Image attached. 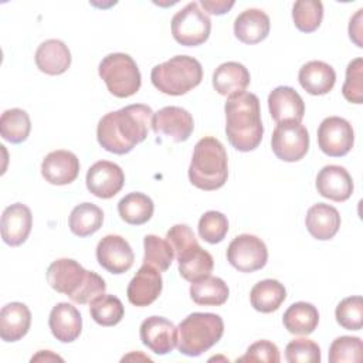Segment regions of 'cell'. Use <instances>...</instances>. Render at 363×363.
I'll list each match as a JSON object with an SVG mask.
<instances>
[{"label": "cell", "instance_id": "cell-1", "mask_svg": "<svg viewBox=\"0 0 363 363\" xmlns=\"http://www.w3.org/2000/svg\"><path fill=\"white\" fill-rule=\"evenodd\" d=\"M153 111L145 104H133L102 116L96 128L98 143L111 153H129L147 138Z\"/></svg>", "mask_w": 363, "mask_h": 363}, {"label": "cell", "instance_id": "cell-2", "mask_svg": "<svg viewBox=\"0 0 363 363\" xmlns=\"http://www.w3.org/2000/svg\"><path fill=\"white\" fill-rule=\"evenodd\" d=\"M225 135L230 145L240 152L257 149L262 140L259 99L252 92L230 96L224 105Z\"/></svg>", "mask_w": 363, "mask_h": 363}, {"label": "cell", "instance_id": "cell-3", "mask_svg": "<svg viewBox=\"0 0 363 363\" xmlns=\"http://www.w3.org/2000/svg\"><path fill=\"white\" fill-rule=\"evenodd\" d=\"M47 282L54 291L67 295L79 305L89 303L106 289L102 277L94 271H86L71 258L55 259L47 269Z\"/></svg>", "mask_w": 363, "mask_h": 363}, {"label": "cell", "instance_id": "cell-4", "mask_svg": "<svg viewBox=\"0 0 363 363\" xmlns=\"http://www.w3.org/2000/svg\"><path fill=\"white\" fill-rule=\"evenodd\" d=\"M228 177V157L223 143L213 138H201L193 150L189 166L190 183L206 191L223 187Z\"/></svg>", "mask_w": 363, "mask_h": 363}, {"label": "cell", "instance_id": "cell-5", "mask_svg": "<svg viewBox=\"0 0 363 363\" xmlns=\"http://www.w3.org/2000/svg\"><path fill=\"white\" fill-rule=\"evenodd\" d=\"M224 333L220 315L193 312L177 326V349L182 354L196 357L213 347Z\"/></svg>", "mask_w": 363, "mask_h": 363}, {"label": "cell", "instance_id": "cell-6", "mask_svg": "<svg viewBox=\"0 0 363 363\" xmlns=\"http://www.w3.org/2000/svg\"><path fill=\"white\" fill-rule=\"evenodd\" d=\"M152 84L162 94L179 96L196 88L203 79L201 64L190 55H174L157 64L150 72Z\"/></svg>", "mask_w": 363, "mask_h": 363}, {"label": "cell", "instance_id": "cell-7", "mask_svg": "<svg viewBox=\"0 0 363 363\" xmlns=\"http://www.w3.org/2000/svg\"><path fill=\"white\" fill-rule=\"evenodd\" d=\"M98 72L108 91L116 98L135 95L142 84L140 71L135 60L125 52H112L104 57Z\"/></svg>", "mask_w": 363, "mask_h": 363}, {"label": "cell", "instance_id": "cell-8", "mask_svg": "<svg viewBox=\"0 0 363 363\" xmlns=\"http://www.w3.org/2000/svg\"><path fill=\"white\" fill-rule=\"evenodd\" d=\"M211 31L210 17L199 7L197 1L186 4L172 18L173 38L186 47H196L207 41Z\"/></svg>", "mask_w": 363, "mask_h": 363}, {"label": "cell", "instance_id": "cell-9", "mask_svg": "<svg viewBox=\"0 0 363 363\" xmlns=\"http://www.w3.org/2000/svg\"><path fill=\"white\" fill-rule=\"evenodd\" d=\"M274 155L284 162H298L309 150V133L301 122H281L271 138Z\"/></svg>", "mask_w": 363, "mask_h": 363}, {"label": "cell", "instance_id": "cell-10", "mask_svg": "<svg viewBox=\"0 0 363 363\" xmlns=\"http://www.w3.org/2000/svg\"><path fill=\"white\" fill-rule=\"evenodd\" d=\"M227 259L240 272H254L265 267L268 250L265 242L257 235L241 234L230 242Z\"/></svg>", "mask_w": 363, "mask_h": 363}, {"label": "cell", "instance_id": "cell-11", "mask_svg": "<svg viewBox=\"0 0 363 363\" xmlns=\"http://www.w3.org/2000/svg\"><path fill=\"white\" fill-rule=\"evenodd\" d=\"M354 143L352 125L340 116L325 118L318 128V145L330 157L347 155Z\"/></svg>", "mask_w": 363, "mask_h": 363}, {"label": "cell", "instance_id": "cell-12", "mask_svg": "<svg viewBox=\"0 0 363 363\" xmlns=\"http://www.w3.org/2000/svg\"><path fill=\"white\" fill-rule=\"evenodd\" d=\"M85 183L89 193L95 197L112 199L122 190L125 184V174L116 163L99 160L88 169Z\"/></svg>", "mask_w": 363, "mask_h": 363}, {"label": "cell", "instance_id": "cell-13", "mask_svg": "<svg viewBox=\"0 0 363 363\" xmlns=\"http://www.w3.org/2000/svg\"><path fill=\"white\" fill-rule=\"evenodd\" d=\"M152 129L167 136L176 143L186 142L194 129V121L189 111L180 106H164L153 113Z\"/></svg>", "mask_w": 363, "mask_h": 363}, {"label": "cell", "instance_id": "cell-14", "mask_svg": "<svg viewBox=\"0 0 363 363\" xmlns=\"http://www.w3.org/2000/svg\"><path fill=\"white\" fill-rule=\"evenodd\" d=\"M96 259L104 269L119 275L132 268L135 255L123 237L108 234L96 245Z\"/></svg>", "mask_w": 363, "mask_h": 363}, {"label": "cell", "instance_id": "cell-15", "mask_svg": "<svg viewBox=\"0 0 363 363\" xmlns=\"http://www.w3.org/2000/svg\"><path fill=\"white\" fill-rule=\"evenodd\" d=\"M142 343L156 354H167L177 347V328L163 316H149L140 323Z\"/></svg>", "mask_w": 363, "mask_h": 363}, {"label": "cell", "instance_id": "cell-16", "mask_svg": "<svg viewBox=\"0 0 363 363\" xmlns=\"http://www.w3.org/2000/svg\"><path fill=\"white\" fill-rule=\"evenodd\" d=\"M162 288L163 279L160 271H157L152 265L143 264L130 279L126 295L132 305L143 308L149 306L159 298Z\"/></svg>", "mask_w": 363, "mask_h": 363}, {"label": "cell", "instance_id": "cell-17", "mask_svg": "<svg viewBox=\"0 0 363 363\" xmlns=\"http://www.w3.org/2000/svg\"><path fill=\"white\" fill-rule=\"evenodd\" d=\"M79 173V159L69 150L50 152L41 163L43 177L55 186L72 183Z\"/></svg>", "mask_w": 363, "mask_h": 363}, {"label": "cell", "instance_id": "cell-18", "mask_svg": "<svg viewBox=\"0 0 363 363\" xmlns=\"http://www.w3.org/2000/svg\"><path fill=\"white\" fill-rule=\"evenodd\" d=\"M33 227L31 210L23 203H14L4 208L1 216V238L7 245H21Z\"/></svg>", "mask_w": 363, "mask_h": 363}, {"label": "cell", "instance_id": "cell-19", "mask_svg": "<svg viewBox=\"0 0 363 363\" xmlns=\"http://www.w3.org/2000/svg\"><path fill=\"white\" fill-rule=\"evenodd\" d=\"M316 190L322 197L332 201H346L353 193V180L345 167L328 164L316 176Z\"/></svg>", "mask_w": 363, "mask_h": 363}, {"label": "cell", "instance_id": "cell-20", "mask_svg": "<svg viewBox=\"0 0 363 363\" xmlns=\"http://www.w3.org/2000/svg\"><path fill=\"white\" fill-rule=\"evenodd\" d=\"M271 118L277 122H301L305 113V104L301 95L291 86H277L268 95Z\"/></svg>", "mask_w": 363, "mask_h": 363}, {"label": "cell", "instance_id": "cell-21", "mask_svg": "<svg viewBox=\"0 0 363 363\" xmlns=\"http://www.w3.org/2000/svg\"><path fill=\"white\" fill-rule=\"evenodd\" d=\"M179 274L189 282L200 281L208 277L214 268V259L208 251L201 248L197 241L177 251Z\"/></svg>", "mask_w": 363, "mask_h": 363}, {"label": "cell", "instance_id": "cell-22", "mask_svg": "<svg viewBox=\"0 0 363 363\" xmlns=\"http://www.w3.org/2000/svg\"><path fill=\"white\" fill-rule=\"evenodd\" d=\"M48 326L57 340L62 343H71L81 335L82 318L74 305L68 302H60L50 312Z\"/></svg>", "mask_w": 363, "mask_h": 363}, {"label": "cell", "instance_id": "cell-23", "mask_svg": "<svg viewBox=\"0 0 363 363\" xmlns=\"http://www.w3.org/2000/svg\"><path fill=\"white\" fill-rule=\"evenodd\" d=\"M305 225L309 234L320 241L330 240L340 227L339 211L326 203H316L306 211Z\"/></svg>", "mask_w": 363, "mask_h": 363}, {"label": "cell", "instance_id": "cell-24", "mask_svg": "<svg viewBox=\"0 0 363 363\" xmlns=\"http://www.w3.org/2000/svg\"><path fill=\"white\" fill-rule=\"evenodd\" d=\"M271 21L265 11L247 9L234 20V34L244 44H258L269 34Z\"/></svg>", "mask_w": 363, "mask_h": 363}, {"label": "cell", "instance_id": "cell-25", "mask_svg": "<svg viewBox=\"0 0 363 363\" xmlns=\"http://www.w3.org/2000/svg\"><path fill=\"white\" fill-rule=\"evenodd\" d=\"M35 65L47 75H61L71 65V52L61 40H45L35 51Z\"/></svg>", "mask_w": 363, "mask_h": 363}, {"label": "cell", "instance_id": "cell-26", "mask_svg": "<svg viewBox=\"0 0 363 363\" xmlns=\"http://www.w3.org/2000/svg\"><path fill=\"white\" fill-rule=\"evenodd\" d=\"M251 77L248 69L237 62L227 61L218 65L213 74V86L223 96H234L245 92L250 85Z\"/></svg>", "mask_w": 363, "mask_h": 363}, {"label": "cell", "instance_id": "cell-27", "mask_svg": "<svg viewBox=\"0 0 363 363\" xmlns=\"http://www.w3.org/2000/svg\"><path fill=\"white\" fill-rule=\"evenodd\" d=\"M31 325V312L21 302H10L0 311V337L4 342H17L24 337Z\"/></svg>", "mask_w": 363, "mask_h": 363}, {"label": "cell", "instance_id": "cell-28", "mask_svg": "<svg viewBox=\"0 0 363 363\" xmlns=\"http://www.w3.org/2000/svg\"><path fill=\"white\" fill-rule=\"evenodd\" d=\"M298 81L308 94L325 95L335 86L336 72L323 61H309L301 67Z\"/></svg>", "mask_w": 363, "mask_h": 363}, {"label": "cell", "instance_id": "cell-29", "mask_svg": "<svg viewBox=\"0 0 363 363\" xmlns=\"http://www.w3.org/2000/svg\"><path fill=\"white\" fill-rule=\"evenodd\" d=\"M282 322L292 335H311L318 328L319 312L309 302H295L284 312Z\"/></svg>", "mask_w": 363, "mask_h": 363}, {"label": "cell", "instance_id": "cell-30", "mask_svg": "<svg viewBox=\"0 0 363 363\" xmlns=\"http://www.w3.org/2000/svg\"><path fill=\"white\" fill-rule=\"evenodd\" d=\"M286 298L285 286L277 279H264L257 282L251 292L250 301L255 311L261 313H271L277 311Z\"/></svg>", "mask_w": 363, "mask_h": 363}, {"label": "cell", "instance_id": "cell-31", "mask_svg": "<svg viewBox=\"0 0 363 363\" xmlns=\"http://www.w3.org/2000/svg\"><path fill=\"white\" fill-rule=\"evenodd\" d=\"M228 295V285L218 277L208 275L190 285V298L197 305L221 306L227 302Z\"/></svg>", "mask_w": 363, "mask_h": 363}, {"label": "cell", "instance_id": "cell-32", "mask_svg": "<svg viewBox=\"0 0 363 363\" xmlns=\"http://www.w3.org/2000/svg\"><path fill=\"white\" fill-rule=\"evenodd\" d=\"M153 211L155 204L152 199L140 191H132L118 203V213L121 218L130 225L147 223L152 218Z\"/></svg>", "mask_w": 363, "mask_h": 363}, {"label": "cell", "instance_id": "cell-33", "mask_svg": "<svg viewBox=\"0 0 363 363\" xmlns=\"http://www.w3.org/2000/svg\"><path fill=\"white\" fill-rule=\"evenodd\" d=\"M102 223H104V213L94 203H81L75 206L68 220L71 233L78 237L92 235L102 227Z\"/></svg>", "mask_w": 363, "mask_h": 363}, {"label": "cell", "instance_id": "cell-34", "mask_svg": "<svg viewBox=\"0 0 363 363\" xmlns=\"http://www.w3.org/2000/svg\"><path fill=\"white\" fill-rule=\"evenodd\" d=\"M31 130V121L28 113L20 108H11L1 113L0 133L1 138L10 143L24 142Z\"/></svg>", "mask_w": 363, "mask_h": 363}, {"label": "cell", "instance_id": "cell-35", "mask_svg": "<svg viewBox=\"0 0 363 363\" xmlns=\"http://www.w3.org/2000/svg\"><path fill=\"white\" fill-rule=\"evenodd\" d=\"M91 318L101 326L118 325L125 313L123 303L115 295L102 294L89 302Z\"/></svg>", "mask_w": 363, "mask_h": 363}, {"label": "cell", "instance_id": "cell-36", "mask_svg": "<svg viewBox=\"0 0 363 363\" xmlns=\"http://www.w3.org/2000/svg\"><path fill=\"white\" fill-rule=\"evenodd\" d=\"M143 264L152 265L160 272L169 269L174 258V251L167 240H163L155 234H147L143 238Z\"/></svg>", "mask_w": 363, "mask_h": 363}, {"label": "cell", "instance_id": "cell-37", "mask_svg": "<svg viewBox=\"0 0 363 363\" xmlns=\"http://www.w3.org/2000/svg\"><path fill=\"white\" fill-rule=\"evenodd\" d=\"M295 27L302 33H313L323 18V4L319 0H298L292 7Z\"/></svg>", "mask_w": 363, "mask_h": 363}, {"label": "cell", "instance_id": "cell-38", "mask_svg": "<svg viewBox=\"0 0 363 363\" xmlns=\"http://www.w3.org/2000/svg\"><path fill=\"white\" fill-rule=\"evenodd\" d=\"M336 322L347 330H360L363 326V299L362 296H349L340 301L335 311Z\"/></svg>", "mask_w": 363, "mask_h": 363}, {"label": "cell", "instance_id": "cell-39", "mask_svg": "<svg viewBox=\"0 0 363 363\" xmlns=\"http://www.w3.org/2000/svg\"><path fill=\"white\" fill-rule=\"evenodd\" d=\"M363 342L356 336H339L329 347L330 363H354L362 360Z\"/></svg>", "mask_w": 363, "mask_h": 363}, {"label": "cell", "instance_id": "cell-40", "mask_svg": "<svg viewBox=\"0 0 363 363\" xmlns=\"http://www.w3.org/2000/svg\"><path fill=\"white\" fill-rule=\"evenodd\" d=\"M199 235L208 244H217L224 240L228 233L227 217L216 210L204 213L199 220Z\"/></svg>", "mask_w": 363, "mask_h": 363}, {"label": "cell", "instance_id": "cell-41", "mask_svg": "<svg viewBox=\"0 0 363 363\" xmlns=\"http://www.w3.org/2000/svg\"><path fill=\"white\" fill-rule=\"evenodd\" d=\"M285 359L289 363H319L320 347L311 339H294L285 347Z\"/></svg>", "mask_w": 363, "mask_h": 363}, {"label": "cell", "instance_id": "cell-42", "mask_svg": "<svg viewBox=\"0 0 363 363\" xmlns=\"http://www.w3.org/2000/svg\"><path fill=\"white\" fill-rule=\"evenodd\" d=\"M342 94L352 104L363 102V60L354 58L347 64L346 81L342 86Z\"/></svg>", "mask_w": 363, "mask_h": 363}, {"label": "cell", "instance_id": "cell-43", "mask_svg": "<svg viewBox=\"0 0 363 363\" xmlns=\"http://www.w3.org/2000/svg\"><path fill=\"white\" fill-rule=\"evenodd\" d=\"M279 360H281L279 350L277 345L269 340H257L247 349L244 356L237 359V362H267V363H278Z\"/></svg>", "mask_w": 363, "mask_h": 363}, {"label": "cell", "instance_id": "cell-44", "mask_svg": "<svg viewBox=\"0 0 363 363\" xmlns=\"http://www.w3.org/2000/svg\"><path fill=\"white\" fill-rule=\"evenodd\" d=\"M166 240L172 245L174 254L177 251L183 250L184 247H187L189 244L197 241L193 230L187 224H176V225L170 227V230L166 234Z\"/></svg>", "mask_w": 363, "mask_h": 363}, {"label": "cell", "instance_id": "cell-45", "mask_svg": "<svg viewBox=\"0 0 363 363\" xmlns=\"http://www.w3.org/2000/svg\"><path fill=\"white\" fill-rule=\"evenodd\" d=\"M200 3L207 13L216 14V16L225 14L234 6L233 0H230V1H227V0H201Z\"/></svg>", "mask_w": 363, "mask_h": 363}, {"label": "cell", "instance_id": "cell-46", "mask_svg": "<svg viewBox=\"0 0 363 363\" xmlns=\"http://www.w3.org/2000/svg\"><path fill=\"white\" fill-rule=\"evenodd\" d=\"M362 9L357 10V13L350 18V24H349V37L350 40H353L356 43L357 47H363L362 44Z\"/></svg>", "mask_w": 363, "mask_h": 363}, {"label": "cell", "instance_id": "cell-47", "mask_svg": "<svg viewBox=\"0 0 363 363\" xmlns=\"http://www.w3.org/2000/svg\"><path fill=\"white\" fill-rule=\"evenodd\" d=\"M34 360H62V359L60 356L51 354L50 350H40L38 354L31 359V362H34Z\"/></svg>", "mask_w": 363, "mask_h": 363}]
</instances>
